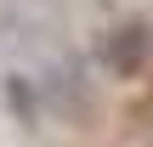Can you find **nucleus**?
Returning a JSON list of instances; mask_svg holds the SVG:
<instances>
[{
    "label": "nucleus",
    "instance_id": "nucleus-1",
    "mask_svg": "<svg viewBox=\"0 0 153 147\" xmlns=\"http://www.w3.org/2000/svg\"><path fill=\"white\" fill-rule=\"evenodd\" d=\"M148 51H153V34L148 28H119V34L102 40V62H108L114 74H136Z\"/></svg>",
    "mask_w": 153,
    "mask_h": 147
},
{
    "label": "nucleus",
    "instance_id": "nucleus-2",
    "mask_svg": "<svg viewBox=\"0 0 153 147\" xmlns=\"http://www.w3.org/2000/svg\"><path fill=\"white\" fill-rule=\"evenodd\" d=\"M6 96H11V108H17V113H34V91H28V79H17V74H11Z\"/></svg>",
    "mask_w": 153,
    "mask_h": 147
}]
</instances>
